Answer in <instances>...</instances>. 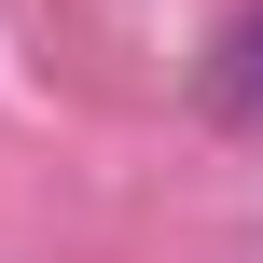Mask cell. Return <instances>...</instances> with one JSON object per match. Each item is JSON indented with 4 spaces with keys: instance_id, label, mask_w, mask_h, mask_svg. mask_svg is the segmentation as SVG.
<instances>
[{
    "instance_id": "cell-1",
    "label": "cell",
    "mask_w": 263,
    "mask_h": 263,
    "mask_svg": "<svg viewBox=\"0 0 263 263\" xmlns=\"http://www.w3.org/2000/svg\"><path fill=\"white\" fill-rule=\"evenodd\" d=\"M236 97H263V14L236 28Z\"/></svg>"
}]
</instances>
